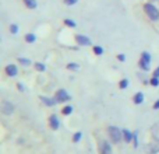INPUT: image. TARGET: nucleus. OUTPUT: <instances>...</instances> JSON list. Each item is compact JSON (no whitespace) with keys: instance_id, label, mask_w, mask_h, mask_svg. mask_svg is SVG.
I'll return each mask as SVG.
<instances>
[{"instance_id":"8","label":"nucleus","mask_w":159,"mask_h":154,"mask_svg":"<svg viewBox=\"0 0 159 154\" xmlns=\"http://www.w3.org/2000/svg\"><path fill=\"white\" fill-rule=\"evenodd\" d=\"M49 126L52 130H57L60 128V119H59V116L56 113H52L49 116Z\"/></svg>"},{"instance_id":"11","label":"nucleus","mask_w":159,"mask_h":154,"mask_svg":"<svg viewBox=\"0 0 159 154\" xmlns=\"http://www.w3.org/2000/svg\"><path fill=\"white\" fill-rule=\"evenodd\" d=\"M121 135H123V140L126 142V143H131L133 142V137H134V132H131V130L129 129H121Z\"/></svg>"},{"instance_id":"13","label":"nucleus","mask_w":159,"mask_h":154,"mask_svg":"<svg viewBox=\"0 0 159 154\" xmlns=\"http://www.w3.org/2000/svg\"><path fill=\"white\" fill-rule=\"evenodd\" d=\"M144 99H145V95H144V93H141V91L135 93L134 97H133V102H134L135 105H141L144 102Z\"/></svg>"},{"instance_id":"16","label":"nucleus","mask_w":159,"mask_h":154,"mask_svg":"<svg viewBox=\"0 0 159 154\" xmlns=\"http://www.w3.org/2000/svg\"><path fill=\"white\" fill-rule=\"evenodd\" d=\"M24 3L30 10H34V8L38 7V2H36V0H24Z\"/></svg>"},{"instance_id":"20","label":"nucleus","mask_w":159,"mask_h":154,"mask_svg":"<svg viewBox=\"0 0 159 154\" xmlns=\"http://www.w3.org/2000/svg\"><path fill=\"white\" fill-rule=\"evenodd\" d=\"M66 67H67V70H71V72H77V70L80 69V65L75 63V62H71V63H69Z\"/></svg>"},{"instance_id":"26","label":"nucleus","mask_w":159,"mask_h":154,"mask_svg":"<svg viewBox=\"0 0 159 154\" xmlns=\"http://www.w3.org/2000/svg\"><path fill=\"white\" fill-rule=\"evenodd\" d=\"M10 32L13 34V35L18 34V25H17V24H11L10 25Z\"/></svg>"},{"instance_id":"19","label":"nucleus","mask_w":159,"mask_h":154,"mask_svg":"<svg viewBox=\"0 0 159 154\" xmlns=\"http://www.w3.org/2000/svg\"><path fill=\"white\" fill-rule=\"evenodd\" d=\"M92 51H93V53H95L96 56H101V55H103V48L102 46H99V45H95V46H92Z\"/></svg>"},{"instance_id":"5","label":"nucleus","mask_w":159,"mask_h":154,"mask_svg":"<svg viewBox=\"0 0 159 154\" xmlns=\"http://www.w3.org/2000/svg\"><path fill=\"white\" fill-rule=\"evenodd\" d=\"M14 109H16V107H14V104L11 101H2V112L4 113V115H11V113L14 112Z\"/></svg>"},{"instance_id":"24","label":"nucleus","mask_w":159,"mask_h":154,"mask_svg":"<svg viewBox=\"0 0 159 154\" xmlns=\"http://www.w3.org/2000/svg\"><path fill=\"white\" fill-rule=\"evenodd\" d=\"M81 139H82V132H75L73 135V143H78Z\"/></svg>"},{"instance_id":"9","label":"nucleus","mask_w":159,"mask_h":154,"mask_svg":"<svg viewBox=\"0 0 159 154\" xmlns=\"http://www.w3.org/2000/svg\"><path fill=\"white\" fill-rule=\"evenodd\" d=\"M147 153L148 154H158L159 153V140H152L151 143H148L147 146Z\"/></svg>"},{"instance_id":"21","label":"nucleus","mask_w":159,"mask_h":154,"mask_svg":"<svg viewBox=\"0 0 159 154\" xmlns=\"http://www.w3.org/2000/svg\"><path fill=\"white\" fill-rule=\"evenodd\" d=\"M63 22L67 25V27H70V28H75V27H77V22H75L74 20H71V18H64Z\"/></svg>"},{"instance_id":"28","label":"nucleus","mask_w":159,"mask_h":154,"mask_svg":"<svg viewBox=\"0 0 159 154\" xmlns=\"http://www.w3.org/2000/svg\"><path fill=\"white\" fill-rule=\"evenodd\" d=\"M17 90H18L20 93H24L27 88H25V85L22 84V83H17Z\"/></svg>"},{"instance_id":"22","label":"nucleus","mask_w":159,"mask_h":154,"mask_svg":"<svg viewBox=\"0 0 159 154\" xmlns=\"http://www.w3.org/2000/svg\"><path fill=\"white\" fill-rule=\"evenodd\" d=\"M61 113H63V115H71L73 113V105H66V107H63Z\"/></svg>"},{"instance_id":"14","label":"nucleus","mask_w":159,"mask_h":154,"mask_svg":"<svg viewBox=\"0 0 159 154\" xmlns=\"http://www.w3.org/2000/svg\"><path fill=\"white\" fill-rule=\"evenodd\" d=\"M151 136H152V139H155V140H159V122H157V123L152 125Z\"/></svg>"},{"instance_id":"25","label":"nucleus","mask_w":159,"mask_h":154,"mask_svg":"<svg viewBox=\"0 0 159 154\" xmlns=\"http://www.w3.org/2000/svg\"><path fill=\"white\" fill-rule=\"evenodd\" d=\"M149 84L154 85V87H158V85H159V77H154V76H152L151 79H149Z\"/></svg>"},{"instance_id":"7","label":"nucleus","mask_w":159,"mask_h":154,"mask_svg":"<svg viewBox=\"0 0 159 154\" xmlns=\"http://www.w3.org/2000/svg\"><path fill=\"white\" fill-rule=\"evenodd\" d=\"M75 41H77V44L81 45V46H89V45H92V39L87 35H82V34L75 35Z\"/></svg>"},{"instance_id":"29","label":"nucleus","mask_w":159,"mask_h":154,"mask_svg":"<svg viewBox=\"0 0 159 154\" xmlns=\"http://www.w3.org/2000/svg\"><path fill=\"white\" fill-rule=\"evenodd\" d=\"M116 58H117L119 62H126V55H124V53H119Z\"/></svg>"},{"instance_id":"23","label":"nucleus","mask_w":159,"mask_h":154,"mask_svg":"<svg viewBox=\"0 0 159 154\" xmlns=\"http://www.w3.org/2000/svg\"><path fill=\"white\" fill-rule=\"evenodd\" d=\"M127 87H129V80L127 79H123L119 81V88H120V90H126Z\"/></svg>"},{"instance_id":"2","label":"nucleus","mask_w":159,"mask_h":154,"mask_svg":"<svg viewBox=\"0 0 159 154\" xmlns=\"http://www.w3.org/2000/svg\"><path fill=\"white\" fill-rule=\"evenodd\" d=\"M107 135H109L110 140H112V143L117 144L121 142V139H123V135H121V129H119L117 126H109L107 128Z\"/></svg>"},{"instance_id":"12","label":"nucleus","mask_w":159,"mask_h":154,"mask_svg":"<svg viewBox=\"0 0 159 154\" xmlns=\"http://www.w3.org/2000/svg\"><path fill=\"white\" fill-rule=\"evenodd\" d=\"M41 101L43 102L46 107H55L56 104H57V101L55 99V97L53 98H50V97H45V95H41Z\"/></svg>"},{"instance_id":"18","label":"nucleus","mask_w":159,"mask_h":154,"mask_svg":"<svg viewBox=\"0 0 159 154\" xmlns=\"http://www.w3.org/2000/svg\"><path fill=\"white\" fill-rule=\"evenodd\" d=\"M34 67H35L38 72H45V70H46V66H45V63H42V62H35Z\"/></svg>"},{"instance_id":"10","label":"nucleus","mask_w":159,"mask_h":154,"mask_svg":"<svg viewBox=\"0 0 159 154\" xmlns=\"http://www.w3.org/2000/svg\"><path fill=\"white\" fill-rule=\"evenodd\" d=\"M4 72H6V75L10 76V77H16L17 75H18V69H17V66L14 63L7 65V66L4 67Z\"/></svg>"},{"instance_id":"6","label":"nucleus","mask_w":159,"mask_h":154,"mask_svg":"<svg viewBox=\"0 0 159 154\" xmlns=\"http://www.w3.org/2000/svg\"><path fill=\"white\" fill-rule=\"evenodd\" d=\"M99 154H112V146L107 140L99 142Z\"/></svg>"},{"instance_id":"31","label":"nucleus","mask_w":159,"mask_h":154,"mask_svg":"<svg viewBox=\"0 0 159 154\" xmlns=\"http://www.w3.org/2000/svg\"><path fill=\"white\" fill-rule=\"evenodd\" d=\"M152 108H154L155 111H159V99H157V101L154 102V105H152Z\"/></svg>"},{"instance_id":"30","label":"nucleus","mask_w":159,"mask_h":154,"mask_svg":"<svg viewBox=\"0 0 159 154\" xmlns=\"http://www.w3.org/2000/svg\"><path fill=\"white\" fill-rule=\"evenodd\" d=\"M78 0H64V4L66 6H74Z\"/></svg>"},{"instance_id":"32","label":"nucleus","mask_w":159,"mask_h":154,"mask_svg":"<svg viewBox=\"0 0 159 154\" xmlns=\"http://www.w3.org/2000/svg\"><path fill=\"white\" fill-rule=\"evenodd\" d=\"M152 76H154V77H159V66L154 70V75H152Z\"/></svg>"},{"instance_id":"15","label":"nucleus","mask_w":159,"mask_h":154,"mask_svg":"<svg viewBox=\"0 0 159 154\" xmlns=\"http://www.w3.org/2000/svg\"><path fill=\"white\" fill-rule=\"evenodd\" d=\"M24 39H25V42H27V44H34V42L36 41V35L34 32H28V34H25Z\"/></svg>"},{"instance_id":"17","label":"nucleus","mask_w":159,"mask_h":154,"mask_svg":"<svg viewBox=\"0 0 159 154\" xmlns=\"http://www.w3.org/2000/svg\"><path fill=\"white\" fill-rule=\"evenodd\" d=\"M17 60H18L22 66H31V63H32V60H30L28 58H21V56H20V58H17Z\"/></svg>"},{"instance_id":"1","label":"nucleus","mask_w":159,"mask_h":154,"mask_svg":"<svg viewBox=\"0 0 159 154\" xmlns=\"http://www.w3.org/2000/svg\"><path fill=\"white\" fill-rule=\"evenodd\" d=\"M144 11H145V14L149 17L151 21H158L159 20V8L154 3H151V2L145 3V4H144Z\"/></svg>"},{"instance_id":"4","label":"nucleus","mask_w":159,"mask_h":154,"mask_svg":"<svg viewBox=\"0 0 159 154\" xmlns=\"http://www.w3.org/2000/svg\"><path fill=\"white\" fill-rule=\"evenodd\" d=\"M55 99L57 102H67V101H70V99H71V97H70V94L67 93V90H64V88H60V90L56 91Z\"/></svg>"},{"instance_id":"27","label":"nucleus","mask_w":159,"mask_h":154,"mask_svg":"<svg viewBox=\"0 0 159 154\" xmlns=\"http://www.w3.org/2000/svg\"><path fill=\"white\" fill-rule=\"evenodd\" d=\"M133 144H134V149L138 147V132H134V137H133Z\"/></svg>"},{"instance_id":"3","label":"nucleus","mask_w":159,"mask_h":154,"mask_svg":"<svg viewBox=\"0 0 159 154\" xmlns=\"http://www.w3.org/2000/svg\"><path fill=\"white\" fill-rule=\"evenodd\" d=\"M138 66L143 72H148L151 69V55L148 52H143L141 53V58L138 60Z\"/></svg>"}]
</instances>
